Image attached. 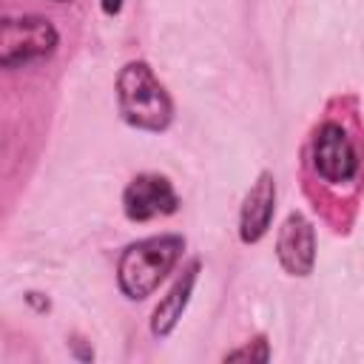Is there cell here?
Returning <instances> with one entry per match:
<instances>
[{
  "mask_svg": "<svg viewBox=\"0 0 364 364\" xmlns=\"http://www.w3.org/2000/svg\"><path fill=\"white\" fill-rule=\"evenodd\" d=\"M276 256L290 276H310L316 264V233L304 213H287L276 239Z\"/></svg>",
  "mask_w": 364,
  "mask_h": 364,
  "instance_id": "obj_6",
  "label": "cell"
},
{
  "mask_svg": "<svg viewBox=\"0 0 364 364\" xmlns=\"http://www.w3.org/2000/svg\"><path fill=\"white\" fill-rule=\"evenodd\" d=\"M37 296H40V293H28V296H26V299H28V301H31V304H34V307H37V310H48V301H40V299H37Z\"/></svg>",
  "mask_w": 364,
  "mask_h": 364,
  "instance_id": "obj_11",
  "label": "cell"
},
{
  "mask_svg": "<svg viewBox=\"0 0 364 364\" xmlns=\"http://www.w3.org/2000/svg\"><path fill=\"white\" fill-rule=\"evenodd\" d=\"M196 276H199V262L193 259V262L182 270V276L173 282V287L168 290V296L156 304V310H154V316H151V333H154L156 338H165V336L176 327V321L182 318V313H185V307H188V301H191Z\"/></svg>",
  "mask_w": 364,
  "mask_h": 364,
  "instance_id": "obj_8",
  "label": "cell"
},
{
  "mask_svg": "<svg viewBox=\"0 0 364 364\" xmlns=\"http://www.w3.org/2000/svg\"><path fill=\"white\" fill-rule=\"evenodd\" d=\"M100 6H102L105 14H117L122 9V0H100Z\"/></svg>",
  "mask_w": 364,
  "mask_h": 364,
  "instance_id": "obj_10",
  "label": "cell"
},
{
  "mask_svg": "<svg viewBox=\"0 0 364 364\" xmlns=\"http://www.w3.org/2000/svg\"><path fill=\"white\" fill-rule=\"evenodd\" d=\"M179 208V196L168 176L139 173L128 182L122 193V210L131 222H148L154 216H171Z\"/></svg>",
  "mask_w": 364,
  "mask_h": 364,
  "instance_id": "obj_5",
  "label": "cell"
},
{
  "mask_svg": "<svg viewBox=\"0 0 364 364\" xmlns=\"http://www.w3.org/2000/svg\"><path fill=\"white\" fill-rule=\"evenodd\" d=\"M301 179L313 208L333 230H347L364 191V125L353 94L327 100L313 122L301 151Z\"/></svg>",
  "mask_w": 364,
  "mask_h": 364,
  "instance_id": "obj_1",
  "label": "cell"
},
{
  "mask_svg": "<svg viewBox=\"0 0 364 364\" xmlns=\"http://www.w3.org/2000/svg\"><path fill=\"white\" fill-rule=\"evenodd\" d=\"M57 43H60V34L51 26V20L37 14L6 17L3 34H0V63L6 68H17V65L46 60L54 54Z\"/></svg>",
  "mask_w": 364,
  "mask_h": 364,
  "instance_id": "obj_4",
  "label": "cell"
},
{
  "mask_svg": "<svg viewBox=\"0 0 364 364\" xmlns=\"http://www.w3.org/2000/svg\"><path fill=\"white\" fill-rule=\"evenodd\" d=\"M182 250H185V239L176 233L151 236V239L128 245L119 256V264H117L119 290L131 301L151 296L159 287V282L171 273V267L176 264Z\"/></svg>",
  "mask_w": 364,
  "mask_h": 364,
  "instance_id": "obj_3",
  "label": "cell"
},
{
  "mask_svg": "<svg viewBox=\"0 0 364 364\" xmlns=\"http://www.w3.org/2000/svg\"><path fill=\"white\" fill-rule=\"evenodd\" d=\"M117 105L128 125L165 131L173 119V102L145 60H131L117 77Z\"/></svg>",
  "mask_w": 364,
  "mask_h": 364,
  "instance_id": "obj_2",
  "label": "cell"
},
{
  "mask_svg": "<svg viewBox=\"0 0 364 364\" xmlns=\"http://www.w3.org/2000/svg\"><path fill=\"white\" fill-rule=\"evenodd\" d=\"M236 358H256V361H267L270 358V350H267V338L264 336H256L250 344H245L242 350H230L225 353V361H236Z\"/></svg>",
  "mask_w": 364,
  "mask_h": 364,
  "instance_id": "obj_9",
  "label": "cell"
},
{
  "mask_svg": "<svg viewBox=\"0 0 364 364\" xmlns=\"http://www.w3.org/2000/svg\"><path fill=\"white\" fill-rule=\"evenodd\" d=\"M276 210V179L270 171H262L256 176V182L250 185L245 202H242V213H239V239L245 245L259 242L273 219Z\"/></svg>",
  "mask_w": 364,
  "mask_h": 364,
  "instance_id": "obj_7",
  "label": "cell"
},
{
  "mask_svg": "<svg viewBox=\"0 0 364 364\" xmlns=\"http://www.w3.org/2000/svg\"><path fill=\"white\" fill-rule=\"evenodd\" d=\"M57 3H65V0H57Z\"/></svg>",
  "mask_w": 364,
  "mask_h": 364,
  "instance_id": "obj_12",
  "label": "cell"
}]
</instances>
